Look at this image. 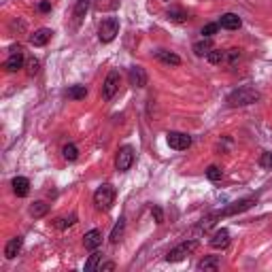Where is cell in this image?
Instances as JSON below:
<instances>
[{"label":"cell","instance_id":"e0dca14e","mask_svg":"<svg viewBox=\"0 0 272 272\" xmlns=\"http://www.w3.org/2000/svg\"><path fill=\"white\" fill-rule=\"evenodd\" d=\"M155 58H158L160 62L168 64V66H179L181 64V58L176 56V53H172V51H166V49H158V51H155Z\"/></svg>","mask_w":272,"mask_h":272},{"label":"cell","instance_id":"603a6c76","mask_svg":"<svg viewBox=\"0 0 272 272\" xmlns=\"http://www.w3.org/2000/svg\"><path fill=\"white\" fill-rule=\"evenodd\" d=\"M100 260H102V253L94 251L90 255V260L85 262V272H94V270H100Z\"/></svg>","mask_w":272,"mask_h":272},{"label":"cell","instance_id":"7a4b0ae2","mask_svg":"<svg viewBox=\"0 0 272 272\" xmlns=\"http://www.w3.org/2000/svg\"><path fill=\"white\" fill-rule=\"evenodd\" d=\"M113 202H115V187L113 185H102L96 189V194H94V204H96V208L108 210L113 206Z\"/></svg>","mask_w":272,"mask_h":272},{"label":"cell","instance_id":"83f0119b","mask_svg":"<svg viewBox=\"0 0 272 272\" xmlns=\"http://www.w3.org/2000/svg\"><path fill=\"white\" fill-rule=\"evenodd\" d=\"M168 19H170V22H176V24H179V22H185V19H187V13L183 11V9H170V11H168Z\"/></svg>","mask_w":272,"mask_h":272},{"label":"cell","instance_id":"4fadbf2b","mask_svg":"<svg viewBox=\"0 0 272 272\" xmlns=\"http://www.w3.org/2000/svg\"><path fill=\"white\" fill-rule=\"evenodd\" d=\"M128 77H130V85H134V87H145L147 85V72L142 70L140 66H132Z\"/></svg>","mask_w":272,"mask_h":272},{"label":"cell","instance_id":"3957f363","mask_svg":"<svg viewBox=\"0 0 272 272\" xmlns=\"http://www.w3.org/2000/svg\"><path fill=\"white\" fill-rule=\"evenodd\" d=\"M196 249H198V242H196V240H185V242H181L179 247H174V249L168 251L166 262H170V264L183 262V260H185V255H189V253H192V251H196Z\"/></svg>","mask_w":272,"mask_h":272},{"label":"cell","instance_id":"6da1fadb","mask_svg":"<svg viewBox=\"0 0 272 272\" xmlns=\"http://www.w3.org/2000/svg\"><path fill=\"white\" fill-rule=\"evenodd\" d=\"M260 98H262L260 92L253 90V87H238V90H234L228 96V102H230V106H247V104L257 102Z\"/></svg>","mask_w":272,"mask_h":272},{"label":"cell","instance_id":"d6a6232c","mask_svg":"<svg viewBox=\"0 0 272 272\" xmlns=\"http://www.w3.org/2000/svg\"><path fill=\"white\" fill-rule=\"evenodd\" d=\"M151 215H153V219H155V223H158V226H162V223H164V210H162L160 206H153L151 208Z\"/></svg>","mask_w":272,"mask_h":272},{"label":"cell","instance_id":"30bf717a","mask_svg":"<svg viewBox=\"0 0 272 272\" xmlns=\"http://www.w3.org/2000/svg\"><path fill=\"white\" fill-rule=\"evenodd\" d=\"M208 244L213 249H226L228 244H230V232L226 228H221V230H217V232L210 236V240H208Z\"/></svg>","mask_w":272,"mask_h":272},{"label":"cell","instance_id":"44dd1931","mask_svg":"<svg viewBox=\"0 0 272 272\" xmlns=\"http://www.w3.org/2000/svg\"><path fill=\"white\" fill-rule=\"evenodd\" d=\"M47 213H49V204L47 202H34L30 206V215L34 219H40V217H45Z\"/></svg>","mask_w":272,"mask_h":272},{"label":"cell","instance_id":"f1b7e54d","mask_svg":"<svg viewBox=\"0 0 272 272\" xmlns=\"http://www.w3.org/2000/svg\"><path fill=\"white\" fill-rule=\"evenodd\" d=\"M206 176H208V181H221V176H223V172H221V168L219 166H208L206 168Z\"/></svg>","mask_w":272,"mask_h":272},{"label":"cell","instance_id":"9c48e42d","mask_svg":"<svg viewBox=\"0 0 272 272\" xmlns=\"http://www.w3.org/2000/svg\"><path fill=\"white\" fill-rule=\"evenodd\" d=\"M51 36H53V30L40 28V30H36V32L30 34V45H34V47H45L51 40Z\"/></svg>","mask_w":272,"mask_h":272},{"label":"cell","instance_id":"ffe728a7","mask_svg":"<svg viewBox=\"0 0 272 272\" xmlns=\"http://www.w3.org/2000/svg\"><path fill=\"white\" fill-rule=\"evenodd\" d=\"M121 0H94L96 11H117Z\"/></svg>","mask_w":272,"mask_h":272},{"label":"cell","instance_id":"cb8c5ba5","mask_svg":"<svg viewBox=\"0 0 272 272\" xmlns=\"http://www.w3.org/2000/svg\"><path fill=\"white\" fill-rule=\"evenodd\" d=\"M200 270H217L219 268V257L217 255H210V257H204V260L198 264Z\"/></svg>","mask_w":272,"mask_h":272},{"label":"cell","instance_id":"5b68a950","mask_svg":"<svg viewBox=\"0 0 272 272\" xmlns=\"http://www.w3.org/2000/svg\"><path fill=\"white\" fill-rule=\"evenodd\" d=\"M257 204V198H244V200H238L234 204H230L223 210H217V217H232V215H238V213H244V210H249L251 206H255Z\"/></svg>","mask_w":272,"mask_h":272},{"label":"cell","instance_id":"74e56055","mask_svg":"<svg viewBox=\"0 0 272 272\" xmlns=\"http://www.w3.org/2000/svg\"><path fill=\"white\" fill-rule=\"evenodd\" d=\"M11 51H13V53H22L24 49H22V45H13V47H11Z\"/></svg>","mask_w":272,"mask_h":272},{"label":"cell","instance_id":"5bb4252c","mask_svg":"<svg viewBox=\"0 0 272 272\" xmlns=\"http://www.w3.org/2000/svg\"><path fill=\"white\" fill-rule=\"evenodd\" d=\"M11 185H13V192H15V196H19V198H26V196L30 194V181L26 179V176H15Z\"/></svg>","mask_w":272,"mask_h":272},{"label":"cell","instance_id":"7402d4cb","mask_svg":"<svg viewBox=\"0 0 272 272\" xmlns=\"http://www.w3.org/2000/svg\"><path fill=\"white\" fill-rule=\"evenodd\" d=\"M124 230H126V219L121 217V219L115 223V228H113V232H111V242L117 244L121 240V236H124Z\"/></svg>","mask_w":272,"mask_h":272},{"label":"cell","instance_id":"836d02e7","mask_svg":"<svg viewBox=\"0 0 272 272\" xmlns=\"http://www.w3.org/2000/svg\"><path fill=\"white\" fill-rule=\"evenodd\" d=\"M260 166H262V168H272V153H270V151H264V153H262Z\"/></svg>","mask_w":272,"mask_h":272},{"label":"cell","instance_id":"d4e9b609","mask_svg":"<svg viewBox=\"0 0 272 272\" xmlns=\"http://www.w3.org/2000/svg\"><path fill=\"white\" fill-rule=\"evenodd\" d=\"M66 96H68V98H72V100H81V98H85V96H87V90H85L83 85H72V87H68Z\"/></svg>","mask_w":272,"mask_h":272},{"label":"cell","instance_id":"d590c367","mask_svg":"<svg viewBox=\"0 0 272 272\" xmlns=\"http://www.w3.org/2000/svg\"><path fill=\"white\" fill-rule=\"evenodd\" d=\"M38 11H40V13H47V11H51V2H47V0H43V2L38 4Z\"/></svg>","mask_w":272,"mask_h":272},{"label":"cell","instance_id":"f546056e","mask_svg":"<svg viewBox=\"0 0 272 272\" xmlns=\"http://www.w3.org/2000/svg\"><path fill=\"white\" fill-rule=\"evenodd\" d=\"M238 60H240V49H228V51H226V62H228L230 66H234Z\"/></svg>","mask_w":272,"mask_h":272},{"label":"cell","instance_id":"f35d334b","mask_svg":"<svg viewBox=\"0 0 272 272\" xmlns=\"http://www.w3.org/2000/svg\"><path fill=\"white\" fill-rule=\"evenodd\" d=\"M166 2H168V0H166Z\"/></svg>","mask_w":272,"mask_h":272},{"label":"cell","instance_id":"7c38bea8","mask_svg":"<svg viewBox=\"0 0 272 272\" xmlns=\"http://www.w3.org/2000/svg\"><path fill=\"white\" fill-rule=\"evenodd\" d=\"M83 244H85V249L96 251L102 244V232H100V230H90V232L83 236Z\"/></svg>","mask_w":272,"mask_h":272},{"label":"cell","instance_id":"52a82bcc","mask_svg":"<svg viewBox=\"0 0 272 272\" xmlns=\"http://www.w3.org/2000/svg\"><path fill=\"white\" fill-rule=\"evenodd\" d=\"M132 164H134V149L130 145L121 147L117 151V158H115V168H117L119 172H126V170H130Z\"/></svg>","mask_w":272,"mask_h":272},{"label":"cell","instance_id":"1f68e13d","mask_svg":"<svg viewBox=\"0 0 272 272\" xmlns=\"http://www.w3.org/2000/svg\"><path fill=\"white\" fill-rule=\"evenodd\" d=\"M217 30H219V24H206V26L202 28V36H204V38H210Z\"/></svg>","mask_w":272,"mask_h":272},{"label":"cell","instance_id":"277c9868","mask_svg":"<svg viewBox=\"0 0 272 272\" xmlns=\"http://www.w3.org/2000/svg\"><path fill=\"white\" fill-rule=\"evenodd\" d=\"M117 32H119V22L115 17H106V19H102V24L98 28V38L102 43H111L117 36Z\"/></svg>","mask_w":272,"mask_h":272},{"label":"cell","instance_id":"8d00e7d4","mask_svg":"<svg viewBox=\"0 0 272 272\" xmlns=\"http://www.w3.org/2000/svg\"><path fill=\"white\" fill-rule=\"evenodd\" d=\"M100 270L104 272V270H115V264L113 262H106V264H100Z\"/></svg>","mask_w":272,"mask_h":272},{"label":"cell","instance_id":"484cf974","mask_svg":"<svg viewBox=\"0 0 272 272\" xmlns=\"http://www.w3.org/2000/svg\"><path fill=\"white\" fill-rule=\"evenodd\" d=\"M206 60L210 64H221V62H226V51L223 49H210Z\"/></svg>","mask_w":272,"mask_h":272},{"label":"cell","instance_id":"2e32d148","mask_svg":"<svg viewBox=\"0 0 272 272\" xmlns=\"http://www.w3.org/2000/svg\"><path fill=\"white\" fill-rule=\"evenodd\" d=\"M22 244H24V238L22 236L11 238V240L6 242V247H4V257H6V260H13V257L22 251Z\"/></svg>","mask_w":272,"mask_h":272},{"label":"cell","instance_id":"ba28073f","mask_svg":"<svg viewBox=\"0 0 272 272\" xmlns=\"http://www.w3.org/2000/svg\"><path fill=\"white\" fill-rule=\"evenodd\" d=\"M166 140H168L170 149H176V151H185V149H189V145H192V136L183 134V132H168Z\"/></svg>","mask_w":272,"mask_h":272},{"label":"cell","instance_id":"4dcf8cb0","mask_svg":"<svg viewBox=\"0 0 272 272\" xmlns=\"http://www.w3.org/2000/svg\"><path fill=\"white\" fill-rule=\"evenodd\" d=\"M77 221V215H70V217H64V219H56V228H68V226H72V223Z\"/></svg>","mask_w":272,"mask_h":272},{"label":"cell","instance_id":"8992f818","mask_svg":"<svg viewBox=\"0 0 272 272\" xmlns=\"http://www.w3.org/2000/svg\"><path fill=\"white\" fill-rule=\"evenodd\" d=\"M119 81H121L119 70H111V72H108L106 79H104V83H102V98L111 100L115 94H117V90H119Z\"/></svg>","mask_w":272,"mask_h":272},{"label":"cell","instance_id":"e575fe53","mask_svg":"<svg viewBox=\"0 0 272 272\" xmlns=\"http://www.w3.org/2000/svg\"><path fill=\"white\" fill-rule=\"evenodd\" d=\"M38 68H40L38 60H36V58H30V60H28V74H30V77H34V74L38 72Z\"/></svg>","mask_w":272,"mask_h":272},{"label":"cell","instance_id":"4316f807","mask_svg":"<svg viewBox=\"0 0 272 272\" xmlns=\"http://www.w3.org/2000/svg\"><path fill=\"white\" fill-rule=\"evenodd\" d=\"M62 155H64V160H68V162H74L79 158V149L72 145V142H68V145H64V149H62Z\"/></svg>","mask_w":272,"mask_h":272},{"label":"cell","instance_id":"d6986e66","mask_svg":"<svg viewBox=\"0 0 272 272\" xmlns=\"http://www.w3.org/2000/svg\"><path fill=\"white\" fill-rule=\"evenodd\" d=\"M210 49H213V43H210V38H202V40H198V43H194V53L198 58L208 56Z\"/></svg>","mask_w":272,"mask_h":272},{"label":"cell","instance_id":"9a60e30c","mask_svg":"<svg viewBox=\"0 0 272 272\" xmlns=\"http://www.w3.org/2000/svg\"><path fill=\"white\" fill-rule=\"evenodd\" d=\"M219 26L226 30H238L242 26V19L236 15V13H226V15H221L219 19Z\"/></svg>","mask_w":272,"mask_h":272},{"label":"cell","instance_id":"ac0fdd59","mask_svg":"<svg viewBox=\"0 0 272 272\" xmlns=\"http://www.w3.org/2000/svg\"><path fill=\"white\" fill-rule=\"evenodd\" d=\"M19 68H24V53H11V58L4 62V70L17 72Z\"/></svg>","mask_w":272,"mask_h":272},{"label":"cell","instance_id":"8fae6325","mask_svg":"<svg viewBox=\"0 0 272 272\" xmlns=\"http://www.w3.org/2000/svg\"><path fill=\"white\" fill-rule=\"evenodd\" d=\"M90 2L92 0H77L74 2V11H72V22H74V28L83 22V17H85V13L87 9H90Z\"/></svg>","mask_w":272,"mask_h":272}]
</instances>
